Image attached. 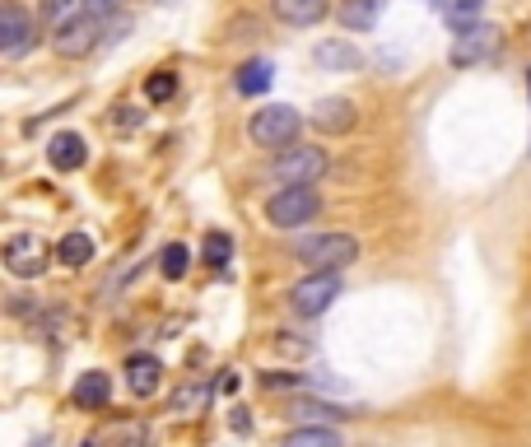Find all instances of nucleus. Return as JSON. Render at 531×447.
I'll return each instance as SVG.
<instances>
[{
	"mask_svg": "<svg viewBox=\"0 0 531 447\" xmlns=\"http://www.w3.org/2000/svg\"><path fill=\"white\" fill-rule=\"evenodd\" d=\"M299 126H303L299 112L285 108V103H271V108L252 112V122H247V136L257 140V145H266V149H289L294 140H299Z\"/></svg>",
	"mask_w": 531,
	"mask_h": 447,
	"instance_id": "f257e3e1",
	"label": "nucleus"
},
{
	"mask_svg": "<svg viewBox=\"0 0 531 447\" xmlns=\"http://www.w3.org/2000/svg\"><path fill=\"white\" fill-rule=\"evenodd\" d=\"M317 210H322V196L313 187H280L266 201V219H271L275 229H299V224L317 219Z\"/></svg>",
	"mask_w": 531,
	"mask_h": 447,
	"instance_id": "f03ea898",
	"label": "nucleus"
},
{
	"mask_svg": "<svg viewBox=\"0 0 531 447\" xmlns=\"http://www.w3.org/2000/svg\"><path fill=\"white\" fill-rule=\"evenodd\" d=\"M336 298H341V271H313L308 280L289 289V303L299 317H322Z\"/></svg>",
	"mask_w": 531,
	"mask_h": 447,
	"instance_id": "7ed1b4c3",
	"label": "nucleus"
},
{
	"mask_svg": "<svg viewBox=\"0 0 531 447\" xmlns=\"http://www.w3.org/2000/svg\"><path fill=\"white\" fill-rule=\"evenodd\" d=\"M299 257L313 266V271H345L354 257H359V243L350 233H322V238H303Z\"/></svg>",
	"mask_w": 531,
	"mask_h": 447,
	"instance_id": "20e7f679",
	"label": "nucleus"
},
{
	"mask_svg": "<svg viewBox=\"0 0 531 447\" xmlns=\"http://www.w3.org/2000/svg\"><path fill=\"white\" fill-rule=\"evenodd\" d=\"M327 154L322 149H313V145H299V149H285L280 159H275V168L271 173L285 182V187H313L317 177H327Z\"/></svg>",
	"mask_w": 531,
	"mask_h": 447,
	"instance_id": "39448f33",
	"label": "nucleus"
},
{
	"mask_svg": "<svg viewBox=\"0 0 531 447\" xmlns=\"http://www.w3.org/2000/svg\"><path fill=\"white\" fill-rule=\"evenodd\" d=\"M33 38H38V24L24 14V5L5 0V5H0V56H5V61H19V56L33 47Z\"/></svg>",
	"mask_w": 531,
	"mask_h": 447,
	"instance_id": "423d86ee",
	"label": "nucleus"
},
{
	"mask_svg": "<svg viewBox=\"0 0 531 447\" xmlns=\"http://www.w3.org/2000/svg\"><path fill=\"white\" fill-rule=\"evenodd\" d=\"M499 52V28H490V24H471V28H462L457 38H452V47H448V61L452 66H480L485 56H494Z\"/></svg>",
	"mask_w": 531,
	"mask_h": 447,
	"instance_id": "0eeeda50",
	"label": "nucleus"
},
{
	"mask_svg": "<svg viewBox=\"0 0 531 447\" xmlns=\"http://www.w3.org/2000/svg\"><path fill=\"white\" fill-rule=\"evenodd\" d=\"M5 266L19 280H33V275L47 271V243H42L38 233H14L10 243H5Z\"/></svg>",
	"mask_w": 531,
	"mask_h": 447,
	"instance_id": "6e6552de",
	"label": "nucleus"
},
{
	"mask_svg": "<svg viewBox=\"0 0 531 447\" xmlns=\"http://www.w3.org/2000/svg\"><path fill=\"white\" fill-rule=\"evenodd\" d=\"M108 38L103 28H98V19H89V14H80L75 24H66L61 33H56V52L61 56H89L98 47V42Z\"/></svg>",
	"mask_w": 531,
	"mask_h": 447,
	"instance_id": "1a4fd4ad",
	"label": "nucleus"
},
{
	"mask_svg": "<svg viewBox=\"0 0 531 447\" xmlns=\"http://www.w3.org/2000/svg\"><path fill=\"white\" fill-rule=\"evenodd\" d=\"M271 10H275V19L289 28H313L327 19L331 0H271Z\"/></svg>",
	"mask_w": 531,
	"mask_h": 447,
	"instance_id": "9d476101",
	"label": "nucleus"
},
{
	"mask_svg": "<svg viewBox=\"0 0 531 447\" xmlns=\"http://www.w3.org/2000/svg\"><path fill=\"white\" fill-rule=\"evenodd\" d=\"M313 126L317 131H327V136H345V131L354 126V103L350 98H317Z\"/></svg>",
	"mask_w": 531,
	"mask_h": 447,
	"instance_id": "9b49d317",
	"label": "nucleus"
},
{
	"mask_svg": "<svg viewBox=\"0 0 531 447\" xmlns=\"http://www.w3.org/2000/svg\"><path fill=\"white\" fill-rule=\"evenodd\" d=\"M159 378H164L159 359H150V354H131V359H126V387L136 396H154L159 392Z\"/></svg>",
	"mask_w": 531,
	"mask_h": 447,
	"instance_id": "f8f14e48",
	"label": "nucleus"
},
{
	"mask_svg": "<svg viewBox=\"0 0 531 447\" xmlns=\"http://www.w3.org/2000/svg\"><path fill=\"white\" fill-rule=\"evenodd\" d=\"M47 159H52V168L70 173V168H84L89 145H84V136H75V131H61V136H52V145H47Z\"/></svg>",
	"mask_w": 531,
	"mask_h": 447,
	"instance_id": "ddd939ff",
	"label": "nucleus"
},
{
	"mask_svg": "<svg viewBox=\"0 0 531 447\" xmlns=\"http://www.w3.org/2000/svg\"><path fill=\"white\" fill-rule=\"evenodd\" d=\"M313 61H317L322 70H359V66H364V52L336 38V42H317Z\"/></svg>",
	"mask_w": 531,
	"mask_h": 447,
	"instance_id": "4468645a",
	"label": "nucleus"
},
{
	"mask_svg": "<svg viewBox=\"0 0 531 447\" xmlns=\"http://www.w3.org/2000/svg\"><path fill=\"white\" fill-rule=\"evenodd\" d=\"M112 401V378L108 373H84L80 382H75V406H84V410H103Z\"/></svg>",
	"mask_w": 531,
	"mask_h": 447,
	"instance_id": "2eb2a0df",
	"label": "nucleus"
},
{
	"mask_svg": "<svg viewBox=\"0 0 531 447\" xmlns=\"http://www.w3.org/2000/svg\"><path fill=\"white\" fill-rule=\"evenodd\" d=\"M382 10H387V0H341L336 19L345 28H373L382 19Z\"/></svg>",
	"mask_w": 531,
	"mask_h": 447,
	"instance_id": "dca6fc26",
	"label": "nucleus"
},
{
	"mask_svg": "<svg viewBox=\"0 0 531 447\" xmlns=\"http://www.w3.org/2000/svg\"><path fill=\"white\" fill-rule=\"evenodd\" d=\"M56 261L70 266V271L89 266V261H94V238H89V233H66V238L56 243Z\"/></svg>",
	"mask_w": 531,
	"mask_h": 447,
	"instance_id": "f3484780",
	"label": "nucleus"
},
{
	"mask_svg": "<svg viewBox=\"0 0 531 447\" xmlns=\"http://www.w3.org/2000/svg\"><path fill=\"white\" fill-rule=\"evenodd\" d=\"M89 10V0H38V14H42V24H52L56 33L66 24H75L80 14Z\"/></svg>",
	"mask_w": 531,
	"mask_h": 447,
	"instance_id": "a211bd4d",
	"label": "nucleus"
},
{
	"mask_svg": "<svg viewBox=\"0 0 531 447\" xmlns=\"http://www.w3.org/2000/svg\"><path fill=\"white\" fill-rule=\"evenodd\" d=\"M271 80H275V66L271 61H247L243 70H238V94H266L271 89Z\"/></svg>",
	"mask_w": 531,
	"mask_h": 447,
	"instance_id": "6ab92c4d",
	"label": "nucleus"
},
{
	"mask_svg": "<svg viewBox=\"0 0 531 447\" xmlns=\"http://www.w3.org/2000/svg\"><path fill=\"white\" fill-rule=\"evenodd\" d=\"M480 14H485V0H443V19H448V28H471L480 24Z\"/></svg>",
	"mask_w": 531,
	"mask_h": 447,
	"instance_id": "aec40b11",
	"label": "nucleus"
},
{
	"mask_svg": "<svg viewBox=\"0 0 531 447\" xmlns=\"http://www.w3.org/2000/svg\"><path fill=\"white\" fill-rule=\"evenodd\" d=\"M191 266V252L187 243H168L164 252H159V271H164V280H182Z\"/></svg>",
	"mask_w": 531,
	"mask_h": 447,
	"instance_id": "412c9836",
	"label": "nucleus"
},
{
	"mask_svg": "<svg viewBox=\"0 0 531 447\" xmlns=\"http://www.w3.org/2000/svg\"><path fill=\"white\" fill-rule=\"evenodd\" d=\"M280 447H345V443H341V434H331V429H313V424H308V429H294Z\"/></svg>",
	"mask_w": 531,
	"mask_h": 447,
	"instance_id": "4be33fe9",
	"label": "nucleus"
},
{
	"mask_svg": "<svg viewBox=\"0 0 531 447\" xmlns=\"http://www.w3.org/2000/svg\"><path fill=\"white\" fill-rule=\"evenodd\" d=\"M205 401H210V387H205V382H191V387H182V392L173 396V410L177 415H196Z\"/></svg>",
	"mask_w": 531,
	"mask_h": 447,
	"instance_id": "5701e85b",
	"label": "nucleus"
},
{
	"mask_svg": "<svg viewBox=\"0 0 531 447\" xmlns=\"http://www.w3.org/2000/svg\"><path fill=\"white\" fill-rule=\"evenodd\" d=\"M201 252H205V261H210V266H229V257H233V238H229V233H205V247H201Z\"/></svg>",
	"mask_w": 531,
	"mask_h": 447,
	"instance_id": "b1692460",
	"label": "nucleus"
},
{
	"mask_svg": "<svg viewBox=\"0 0 531 447\" xmlns=\"http://www.w3.org/2000/svg\"><path fill=\"white\" fill-rule=\"evenodd\" d=\"M145 94H150V103H168V98L177 94V75H173V70L150 75V80H145Z\"/></svg>",
	"mask_w": 531,
	"mask_h": 447,
	"instance_id": "393cba45",
	"label": "nucleus"
},
{
	"mask_svg": "<svg viewBox=\"0 0 531 447\" xmlns=\"http://www.w3.org/2000/svg\"><path fill=\"white\" fill-rule=\"evenodd\" d=\"M299 410L303 415H322V420H341L345 415V410H331V406H322V401H303V406H294V415H299Z\"/></svg>",
	"mask_w": 531,
	"mask_h": 447,
	"instance_id": "a878e982",
	"label": "nucleus"
},
{
	"mask_svg": "<svg viewBox=\"0 0 531 447\" xmlns=\"http://www.w3.org/2000/svg\"><path fill=\"white\" fill-rule=\"evenodd\" d=\"M266 387H303V378L299 373H275V378H261Z\"/></svg>",
	"mask_w": 531,
	"mask_h": 447,
	"instance_id": "bb28decb",
	"label": "nucleus"
},
{
	"mask_svg": "<svg viewBox=\"0 0 531 447\" xmlns=\"http://www.w3.org/2000/svg\"><path fill=\"white\" fill-rule=\"evenodd\" d=\"M126 0H89V14H112V10H122Z\"/></svg>",
	"mask_w": 531,
	"mask_h": 447,
	"instance_id": "cd10ccee",
	"label": "nucleus"
}]
</instances>
